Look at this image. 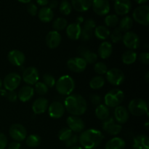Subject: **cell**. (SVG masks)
<instances>
[{
    "mask_svg": "<svg viewBox=\"0 0 149 149\" xmlns=\"http://www.w3.org/2000/svg\"><path fill=\"white\" fill-rule=\"evenodd\" d=\"M65 109L72 116H81L86 112L87 103L84 97L77 93L71 94L64 100Z\"/></svg>",
    "mask_w": 149,
    "mask_h": 149,
    "instance_id": "cell-1",
    "label": "cell"
},
{
    "mask_svg": "<svg viewBox=\"0 0 149 149\" xmlns=\"http://www.w3.org/2000/svg\"><path fill=\"white\" fill-rule=\"evenodd\" d=\"M103 138V133L98 130L88 129L81 132L79 141L83 148L95 149L101 144Z\"/></svg>",
    "mask_w": 149,
    "mask_h": 149,
    "instance_id": "cell-2",
    "label": "cell"
},
{
    "mask_svg": "<svg viewBox=\"0 0 149 149\" xmlns=\"http://www.w3.org/2000/svg\"><path fill=\"white\" fill-rule=\"evenodd\" d=\"M55 86L59 94L68 96L72 94L75 89V81L71 76L63 75L58 79Z\"/></svg>",
    "mask_w": 149,
    "mask_h": 149,
    "instance_id": "cell-3",
    "label": "cell"
},
{
    "mask_svg": "<svg viewBox=\"0 0 149 149\" xmlns=\"http://www.w3.org/2000/svg\"><path fill=\"white\" fill-rule=\"evenodd\" d=\"M125 98L123 91L119 89H113L106 93L104 97L105 105L107 107L116 108L120 106Z\"/></svg>",
    "mask_w": 149,
    "mask_h": 149,
    "instance_id": "cell-4",
    "label": "cell"
},
{
    "mask_svg": "<svg viewBox=\"0 0 149 149\" xmlns=\"http://www.w3.org/2000/svg\"><path fill=\"white\" fill-rule=\"evenodd\" d=\"M127 110L135 116H141L146 113L148 115V104L141 98H135L131 100L128 105Z\"/></svg>",
    "mask_w": 149,
    "mask_h": 149,
    "instance_id": "cell-5",
    "label": "cell"
},
{
    "mask_svg": "<svg viewBox=\"0 0 149 149\" xmlns=\"http://www.w3.org/2000/svg\"><path fill=\"white\" fill-rule=\"evenodd\" d=\"M133 19L143 26L149 24V7L146 4H143L135 9L132 13Z\"/></svg>",
    "mask_w": 149,
    "mask_h": 149,
    "instance_id": "cell-6",
    "label": "cell"
},
{
    "mask_svg": "<svg viewBox=\"0 0 149 149\" xmlns=\"http://www.w3.org/2000/svg\"><path fill=\"white\" fill-rule=\"evenodd\" d=\"M106 75L107 81L113 86L120 85L125 79V76L123 71L116 68L108 70Z\"/></svg>",
    "mask_w": 149,
    "mask_h": 149,
    "instance_id": "cell-7",
    "label": "cell"
},
{
    "mask_svg": "<svg viewBox=\"0 0 149 149\" xmlns=\"http://www.w3.org/2000/svg\"><path fill=\"white\" fill-rule=\"evenodd\" d=\"M9 134L15 141L20 142L26 140L27 137V130L20 124H13L9 129Z\"/></svg>",
    "mask_w": 149,
    "mask_h": 149,
    "instance_id": "cell-8",
    "label": "cell"
},
{
    "mask_svg": "<svg viewBox=\"0 0 149 149\" xmlns=\"http://www.w3.org/2000/svg\"><path fill=\"white\" fill-rule=\"evenodd\" d=\"M122 41H123L125 46L132 50L138 49L141 44L139 36L136 33L133 31L125 32L122 37Z\"/></svg>",
    "mask_w": 149,
    "mask_h": 149,
    "instance_id": "cell-9",
    "label": "cell"
},
{
    "mask_svg": "<svg viewBox=\"0 0 149 149\" xmlns=\"http://www.w3.org/2000/svg\"><path fill=\"white\" fill-rule=\"evenodd\" d=\"M2 82L4 88L7 91L15 90L20 86L21 77L17 73H10L4 77Z\"/></svg>",
    "mask_w": 149,
    "mask_h": 149,
    "instance_id": "cell-10",
    "label": "cell"
},
{
    "mask_svg": "<svg viewBox=\"0 0 149 149\" xmlns=\"http://www.w3.org/2000/svg\"><path fill=\"white\" fill-rule=\"evenodd\" d=\"M114 118L109 116L106 120L103 121L102 127L103 130L111 135H116L121 132L122 130V125L116 123Z\"/></svg>",
    "mask_w": 149,
    "mask_h": 149,
    "instance_id": "cell-11",
    "label": "cell"
},
{
    "mask_svg": "<svg viewBox=\"0 0 149 149\" xmlns=\"http://www.w3.org/2000/svg\"><path fill=\"white\" fill-rule=\"evenodd\" d=\"M22 79L28 85H33L39 79V73L37 68L30 66L26 68L22 74Z\"/></svg>",
    "mask_w": 149,
    "mask_h": 149,
    "instance_id": "cell-12",
    "label": "cell"
},
{
    "mask_svg": "<svg viewBox=\"0 0 149 149\" xmlns=\"http://www.w3.org/2000/svg\"><path fill=\"white\" fill-rule=\"evenodd\" d=\"M87 63L81 57L71 58L67 61L68 69L74 73H81L86 69Z\"/></svg>",
    "mask_w": 149,
    "mask_h": 149,
    "instance_id": "cell-13",
    "label": "cell"
},
{
    "mask_svg": "<svg viewBox=\"0 0 149 149\" xmlns=\"http://www.w3.org/2000/svg\"><path fill=\"white\" fill-rule=\"evenodd\" d=\"M96 23L94 20L90 18L85 20L84 25L81 27V35H80V38L82 39V41L87 42L92 39Z\"/></svg>",
    "mask_w": 149,
    "mask_h": 149,
    "instance_id": "cell-14",
    "label": "cell"
},
{
    "mask_svg": "<svg viewBox=\"0 0 149 149\" xmlns=\"http://www.w3.org/2000/svg\"><path fill=\"white\" fill-rule=\"evenodd\" d=\"M93 11L100 16L106 15L110 11V3L109 0H93Z\"/></svg>",
    "mask_w": 149,
    "mask_h": 149,
    "instance_id": "cell-15",
    "label": "cell"
},
{
    "mask_svg": "<svg viewBox=\"0 0 149 149\" xmlns=\"http://www.w3.org/2000/svg\"><path fill=\"white\" fill-rule=\"evenodd\" d=\"M67 125L68 127L72 132H81L85 128V124L84 121L77 116H70L67 118Z\"/></svg>",
    "mask_w": 149,
    "mask_h": 149,
    "instance_id": "cell-16",
    "label": "cell"
},
{
    "mask_svg": "<svg viewBox=\"0 0 149 149\" xmlns=\"http://www.w3.org/2000/svg\"><path fill=\"white\" fill-rule=\"evenodd\" d=\"M48 113L52 119H60L65 113V106L61 102L54 101L48 106Z\"/></svg>",
    "mask_w": 149,
    "mask_h": 149,
    "instance_id": "cell-17",
    "label": "cell"
},
{
    "mask_svg": "<svg viewBox=\"0 0 149 149\" xmlns=\"http://www.w3.org/2000/svg\"><path fill=\"white\" fill-rule=\"evenodd\" d=\"M7 59L12 65L15 66H20L26 61V56L24 53L18 49H13L10 51L7 55Z\"/></svg>",
    "mask_w": 149,
    "mask_h": 149,
    "instance_id": "cell-18",
    "label": "cell"
},
{
    "mask_svg": "<svg viewBox=\"0 0 149 149\" xmlns=\"http://www.w3.org/2000/svg\"><path fill=\"white\" fill-rule=\"evenodd\" d=\"M62 36L61 33L56 31H51L47 34L45 42L47 46L50 49H55L58 47L61 43Z\"/></svg>",
    "mask_w": 149,
    "mask_h": 149,
    "instance_id": "cell-19",
    "label": "cell"
},
{
    "mask_svg": "<svg viewBox=\"0 0 149 149\" xmlns=\"http://www.w3.org/2000/svg\"><path fill=\"white\" fill-rule=\"evenodd\" d=\"M114 10L119 15H125L130 13L132 8L130 0H115Z\"/></svg>",
    "mask_w": 149,
    "mask_h": 149,
    "instance_id": "cell-20",
    "label": "cell"
},
{
    "mask_svg": "<svg viewBox=\"0 0 149 149\" xmlns=\"http://www.w3.org/2000/svg\"><path fill=\"white\" fill-rule=\"evenodd\" d=\"M114 119L118 124H125L130 118V113L127 109L122 106H119L115 108L113 111Z\"/></svg>",
    "mask_w": 149,
    "mask_h": 149,
    "instance_id": "cell-21",
    "label": "cell"
},
{
    "mask_svg": "<svg viewBox=\"0 0 149 149\" xmlns=\"http://www.w3.org/2000/svg\"><path fill=\"white\" fill-rule=\"evenodd\" d=\"M78 53L81 58L86 61L87 63H95L97 60V55L95 52L90 51L88 48L81 46L78 48Z\"/></svg>",
    "mask_w": 149,
    "mask_h": 149,
    "instance_id": "cell-22",
    "label": "cell"
},
{
    "mask_svg": "<svg viewBox=\"0 0 149 149\" xmlns=\"http://www.w3.org/2000/svg\"><path fill=\"white\" fill-rule=\"evenodd\" d=\"M49 102L45 97H39L33 101L32 110L35 114H42L48 109Z\"/></svg>",
    "mask_w": 149,
    "mask_h": 149,
    "instance_id": "cell-23",
    "label": "cell"
},
{
    "mask_svg": "<svg viewBox=\"0 0 149 149\" xmlns=\"http://www.w3.org/2000/svg\"><path fill=\"white\" fill-rule=\"evenodd\" d=\"M65 30H66L67 36L71 40L76 41L80 38L81 31V25H79L76 23H71L67 26Z\"/></svg>",
    "mask_w": 149,
    "mask_h": 149,
    "instance_id": "cell-24",
    "label": "cell"
},
{
    "mask_svg": "<svg viewBox=\"0 0 149 149\" xmlns=\"http://www.w3.org/2000/svg\"><path fill=\"white\" fill-rule=\"evenodd\" d=\"M34 95V90L30 85L23 86L17 93V99L21 102L29 101Z\"/></svg>",
    "mask_w": 149,
    "mask_h": 149,
    "instance_id": "cell-25",
    "label": "cell"
},
{
    "mask_svg": "<svg viewBox=\"0 0 149 149\" xmlns=\"http://www.w3.org/2000/svg\"><path fill=\"white\" fill-rule=\"evenodd\" d=\"M113 52V46L109 42H103L99 46L97 53L102 59H106L111 55Z\"/></svg>",
    "mask_w": 149,
    "mask_h": 149,
    "instance_id": "cell-26",
    "label": "cell"
},
{
    "mask_svg": "<svg viewBox=\"0 0 149 149\" xmlns=\"http://www.w3.org/2000/svg\"><path fill=\"white\" fill-rule=\"evenodd\" d=\"M93 0H71V6L76 11L86 12L92 6Z\"/></svg>",
    "mask_w": 149,
    "mask_h": 149,
    "instance_id": "cell-27",
    "label": "cell"
},
{
    "mask_svg": "<svg viewBox=\"0 0 149 149\" xmlns=\"http://www.w3.org/2000/svg\"><path fill=\"white\" fill-rule=\"evenodd\" d=\"M133 149H149V138L145 135H139L134 138Z\"/></svg>",
    "mask_w": 149,
    "mask_h": 149,
    "instance_id": "cell-28",
    "label": "cell"
},
{
    "mask_svg": "<svg viewBox=\"0 0 149 149\" xmlns=\"http://www.w3.org/2000/svg\"><path fill=\"white\" fill-rule=\"evenodd\" d=\"M37 14L39 19L43 23H49L54 17L53 11L48 7H43L41 8Z\"/></svg>",
    "mask_w": 149,
    "mask_h": 149,
    "instance_id": "cell-29",
    "label": "cell"
},
{
    "mask_svg": "<svg viewBox=\"0 0 149 149\" xmlns=\"http://www.w3.org/2000/svg\"><path fill=\"white\" fill-rule=\"evenodd\" d=\"M125 141H124L122 138H113L109 140L106 143V149H125Z\"/></svg>",
    "mask_w": 149,
    "mask_h": 149,
    "instance_id": "cell-30",
    "label": "cell"
},
{
    "mask_svg": "<svg viewBox=\"0 0 149 149\" xmlns=\"http://www.w3.org/2000/svg\"><path fill=\"white\" fill-rule=\"evenodd\" d=\"M95 113L96 117L102 121L106 120L110 116V111H109V107H107L104 104H100L97 106L95 111Z\"/></svg>",
    "mask_w": 149,
    "mask_h": 149,
    "instance_id": "cell-31",
    "label": "cell"
},
{
    "mask_svg": "<svg viewBox=\"0 0 149 149\" xmlns=\"http://www.w3.org/2000/svg\"><path fill=\"white\" fill-rule=\"evenodd\" d=\"M110 31L105 26H98L94 30V34L100 40H106L110 36Z\"/></svg>",
    "mask_w": 149,
    "mask_h": 149,
    "instance_id": "cell-32",
    "label": "cell"
},
{
    "mask_svg": "<svg viewBox=\"0 0 149 149\" xmlns=\"http://www.w3.org/2000/svg\"><path fill=\"white\" fill-rule=\"evenodd\" d=\"M137 53L134 50L128 49L125 51L122 56V62L126 65H131L133 64L137 60Z\"/></svg>",
    "mask_w": 149,
    "mask_h": 149,
    "instance_id": "cell-33",
    "label": "cell"
},
{
    "mask_svg": "<svg viewBox=\"0 0 149 149\" xmlns=\"http://www.w3.org/2000/svg\"><path fill=\"white\" fill-rule=\"evenodd\" d=\"M132 26H133V20H132V17H130V16H125L120 20L119 28L122 32H127L132 29Z\"/></svg>",
    "mask_w": 149,
    "mask_h": 149,
    "instance_id": "cell-34",
    "label": "cell"
},
{
    "mask_svg": "<svg viewBox=\"0 0 149 149\" xmlns=\"http://www.w3.org/2000/svg\"><path fill=\"white\" fill-rule=\"evenodd\" d=\"M105 84V79L103 76L97 75L93 77L90 81V87L93 90H99Z\"/></svg>",
    "mask_w": 149,
    "mask_h": 149,
    "instance_id": "cell-35",
    "label": "cell"
},
{
    "mask_svg": "<svg viewBox=\"0 0 149 149\" xmlns=\"http://www.w3.org/2000/svg\"><path fill=\"white\" fill-rule=\"evenodd\" d=\"M41 138L39 135L36 134H32L29 135L26 138V143L27 146L30 148H36L41 144Z\"/></svg>",
    "mask_w": 149,
    "mask_h": 149,
    "instance_id": "cell-36",
    "label": "cell"
},
{
    "mask_svg": "<svg viewBox=\"0 0 149 149\" xmlns=\"http://www.w3.org/2000/svg\"><path fill=\"white\" fill-rule=\"evenodd\" d=\"M67 26H68V21H67L66 19L62 17L55 19L53 22V24H52V27L56 31L64 30V29H66Z\"/></svg>",
    "mask_w": 149,
    "mask_h": 149,
    "instance_id": "cell-37",
    "label": "cell"
},
{
    "mask_svg": "<svg viewBox=\"0 0 149 149\" xmlns=\"http://www.w3.org/2000/svg\"><path fill=\"white\" fill-rule=\"evenodd\" d=\"M105 24L106 27H116L119 22V19L116 15H109L105 18Z\"/></svg>",
    "mask_w": 149,
    "mask_h": 149,
    "instance_id": "cell-38",
    "label": "cell"
},
{
    "mask_svg": "<svg viewBox=\"0 0 149 149\" xmlns=\"http://www.w3.org/2000/svg\"><path fill=\"white\" fill-rule=\"evenodd\" d=\"M60 12L64 15H68L72 11V6L67 0H63L59 6Z\"/></svg>",
    "mask_w": 149,
    "mask_h": 149,
    "instance_id": "cell-39",
    "label": "cell"
},
{
    "mask_svg": "<svg viewBox=\"0 0 149 149\" xmlns=\"http://www.w3.org/2000/svg\"><path fill=\"white\" fill-rule=\"evenodd\" d=\"M73 135V132L68 127H63L58 132V136L60 141H66L67 140L69 139Z\"/></svg>",
    "mask_w": 149,
    "mask_h": 149,
    "instance_id": "cell-40",
    "label": "cell"
},
{
    "mask_svg": "<svg viewBox=\"0 0 149 149\" xmlns=\"http://www.w3.org/2000/svg\"><path fill=\"white\" fill-rule=\"evenodd\" d=\"M34 92H36L37 94L43 95L47 94L48 93V87H47L46 84L43 82V81H37L36 84H34Z\"/></svg>",
    "mask_w": 149,
    "mask_h": 149,
    "instance_id": "cell-41",
    "label": "cell"
},
{
    "mask_svg": "<svg viewBox=\"0 0 149 149\" xmlns=\"http://www.w3.org/2000/svg\"><path fill=\"white\" fill-rule=\"evenodd\" d=\"M110 36L111 40V42L113 43H118L121 40H122V37H123L122 31L119 27L115 28L113 32L111 33H110Z\"/></svg>",
    "mask_w": 149,
    "mask_h": 149,
    "instance_id": "cell-42",
    "label": "cell"
},
{
    "mask_svg": "<svg viewBox=\"0 0 149 149\" xmlns=\"http://www.w3.org/2000/svg\"><path fill=\"white\" fill-rule=\"evenodd\" d=\"M108 67L103 62H98L96 63L94 65V71L98 75L102 76L104 75L107 73L108 71Z\"/></svg>",
    "mask_w": 149,
    "mask_h": 149,
    "instance_id": "cell-43",
    "label": "cell"
},
{
    "mask_svg": "<svg viewBox=\"0 0 149 149\" xmlns=\"http://www.w3.org/2000/svg\"><path fill=\"white\" fill-rule=\"evenodd\" d=\"M42 79H43V82L47 85V87L49 88H52V87H55V83H56V80H55V77L52 75L49 74H44L42 77Z\"/></svg>",
    "mask_w": 149,
    "mask_h": 149,
    "instance_id": "cell-44",
    "label": "cell"
},
{
    "mask_svg": "<svg viewBox=\"0 0 149 149\" xmlns=\"http://www.w3.org/2000/svg\"><path fill=\"white\" fill-rule=\"evenodd\" d=\"M79 141V137L77 135H72V136L69 138L68 140H67L66 141H65V146L67 148H71L73 146H75L76 144L78 143Z\"/></svg>",
    "mask_w": 149,
    "mask_h": 149,
    "instance_id": "cell-45",
    "label": "cell"
},
{
    "mask_svg": "<svg viewBox=\"0 0 149 149\" xmlns=\"http://www.w3.org/2000/svg\"><path fill=\"white\" fill-rule=\"evenodd\" d=\"M6 97L10 102H15L17 100V94L15 90H11V91H7L5 94Z\"/></svg>",
    "mask_w": 149,
    "mask_h": 149,
    "instance_id": "cell-46",
    "label": "cell"
},
{
    "mask_svg": "<svg viewBox=\"0 0 149 149\" xmlns=\"http://www.w3.org/2000/svg\"><path fill=\"white\" fill-rule=\"evenodd\" d=\"M27 11L31 15L35 16L38 13V7L33 3H29L27 6Z\"/></svg>",
    "mask_w": 149,
    "mask_h": 149,
    "instance_id": "cell-47",
    "label": "cell"
},
{
    "mask_svg": "<svg viewBox=\"0 0 149 149\" xmlns=\"http://www.w3.org/2000/svg\"><path fill=\"white\" fill-rule=\"evenodd\" d=\"M90 101L93 103V105L97 106L101 104V97L97 94H93L90 96Z\"/></svg>",
    "mask_w": 149,
    "mask_h": 149,
    "instance_id": "cell-48",
    "label": "cell"
},
{
    "mask_svg": "<svg viewBox=\"0 0 149 149\" xmlns=\"http://www.w3.org/2000/svg\"><path fill=\"white\" fill-rule=\"evenodd\" d=\"M139 61L145 65H148L149 63V54L148 52H142L139 55Z\"/></svg>",
    "mask_w": 149,
    "mask_h": 149,
    "instance_id": "cell-49",
    "label": "cell"
},
{
    "mask_svg": "<svg viewBox=\"0 0 149 149\" xmlns=\"http://www.w3.org/2000/svg\"><path fill=\"white\" fill-rule=\"evenodd\" d=\"M7 138L4 134L0 132V149H4L7 147Z\"/></svg>",
    "mask_w": 149,
    "mask_h": 149,
    "instance_id": "cell-50",
    "label": "cell"
},
{
    "mask_svg": "<svg viewBox=\"0 0 149 149\" xmlns=\"http://www.w3.org/2000/svg\"><path fill=\"white\" fill-rule=\"evenodd\" d=\"M20 148H21V145L20 143L17 141L10 143L8 146V149H20Z\"/></svg>",
    "mask_w": 149,
    "mask_h": 149,
    "instance_id": "cell-51",
    "label": "cell"
},
{
    "mask_svg": "<svg viewBox=\"0 0 149 149\" xmlns=\"http://www.w3.org/2000/svg\"><path fill=\"white\" fill-rule=\"evenodd\" d=\"M48 4H49V7H49L51 10H52V9H55L58 7V1L57 0H51V1H49Z\"/></svg>",
    "mask_w": 149,
    "mask_h": 149,
    "instance_id": "cell-52",
    "label": "cell"
},
{
    "mask_svg": "<svg viewBox=\"0 0 149 149\" xmlns=\"http://www.w3.org/2000/svg\"><path fill=\"white\" fill-rule=\"evenodd\" d=\"M49 0H36V2L39 5L42 6V7H45L46 5H47L48 3H49Z\"/></svg>",
    "mask_w": 149,
    "mask_h": 149,
    "instance_id": "cell-53",
    "label": "cell"
},
{
    "mask_svg": "<svg viewBox=\"0 0 149 149\" xmlns=\"http://www.w3.org/2000/svg\"><path fill=\"white\" fill-rule=\"evenodd\" d=\"M84 23V17L82 16H78L76 19V23L79 25H81V23Z\"/></svg>",
    "mask_w": 149,
    "mask_h": 149,
    "instance_id": "cell-54",
    "label": "cell"
},
{
    "mask_svg": "<svg viewBox=\"0 0 149 149\" xmlns=\"http://www.w3.org/2000/svg\"><path fill=\"white\" fill-rule=\"evenodd\" d=\"M135 1H136L138 4H141V5H143V4H144L145 3H146L147 1H148V0H135Z\"/></svg>",
    "mask_w": 149,
    "mask_h": 149,
    "instance_id": "cell-55",
    "label": "cell"
},
{
    "mask_svg": "<svg viewBox=\"0 0 149 149\" xmlns=\"http://www.w3.org/2000/svg\"><path fill=\"white\" fill-rule=\"evenodd\" d=\"M17 1L19 2L23 3V4H29V3H30L31 1V0H17Z\"/></svg>",
    "mask_w": 149,
    "mask_h": 149,
    "instance_id": "cell-56",
    "label": "cell"
},
{
    "mask_svg": "<svg viewBox=\"0 0 149 149\" xmlns=\"http://www.w3.org/2000/svg\"><path fill=\"white\" fill-rule=\"evenodd\" d=\"M145 79L147 82H148V81H149V73L148 72H147L146 74L145 75Z\"/></svg>",
    "mask_w": 149,
    "mask_h": 149,
    "instance_id": "cell-57",
    "label": "cell"
},
{
    "mask_svg": "<svg viewBox=\"0 0 149 149\" xmlns=\"http://www.w3.org/2000/svg\"><path fill=\"white\" fill-rule=\"evenodd\" d=\"M69 149H84V148H83L81 146H73L71 147V148H70Z\"/></svg>",
    "mask_w": 149,
    "mask_h": 149,
    "instance_id": "cell-58",
    "label": "cell"
},
{
    "mask_svg": "<svg viewBox=\"0 0 149 149\" xmlns=\"http://www.w3.org/2000/svg\"><path fill=\"white\" fill-rule=\"evenodd\" d=\"M2 86H3V82H2V80H1V79H0V90H1V87H2Z\"/></svg>",
    "mask_w": 149,
    "mask_h": 149,
    "instance_id": "cell-59",
    "label": "cell"
},
{
    "mask_svg": "<svg viewBox=\"0 0 149 149\" xmlns=\"http://www.w3.org/2000/svg\"><path fill=\"white\" fill-rule=\"evenodd\" d=\"M145 127H146V128L147 130H148V122H147L146 123V125H145Z\"/></svg>",
    "mask_w": 149,
    "mask_h": 149,
    "instance_id": "cell-60",
    "label": "cell"
},
{
    "mask_svg": "<svg viewBox=\"0 0 149 149\" xmlns=\"http://www.w3.org/2000/svg\"><path fill=\"white\" fill-rule=\"evenodd\" d=\"M113 1H115V0H113Z\"/></svg>",
    "mask_w": 149,
    "mask_h": 149,
    "instance_id": "cell-61",
    "label": "cell"
}]
</instances>
